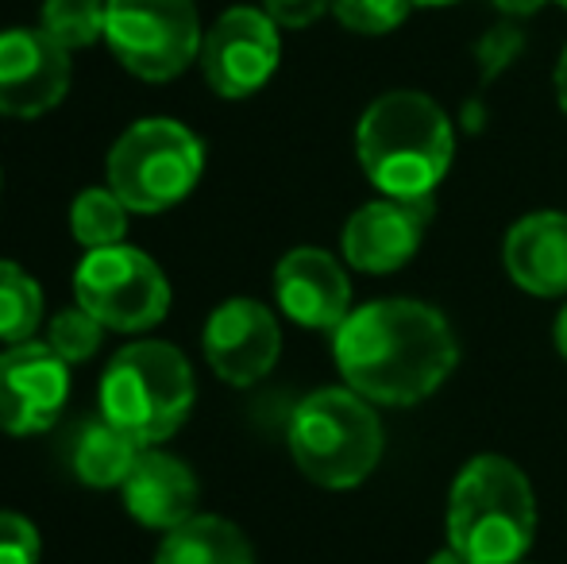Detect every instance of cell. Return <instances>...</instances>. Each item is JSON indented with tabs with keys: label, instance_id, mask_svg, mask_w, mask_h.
I'll use <instances>...</instances> for the list:
<instances>
[{
	"label": "cell",
	"instance_id": "cell-1",
	"mask_svg": "<svg viewBox=\"0 0 567 564\" xmlns=\"http://www.w3.org/2000/svg\"><path fill=\"white\" fill-rule=\"evenodd\" d=\"M332 352L351 391L382 407L429 399L460 360L449 317L410 298H382L351 309L332 332Z\"/></svg>",
	"mask_w": 567,
	"mask_h": 564
},
{
	"label": "cell",
	"instance_id": "cell-2",
	"mask_svg": "<svg viewBox=\"0 0 567 564\" xmlns=\"http://www.w3.org/2000/svg\"><path fill=\"white\" fill-rule=\"evenodd\" d=\"M355 151L386 197H433L455 155L452 121L425 93H386L359 121Z\"/></svg>",
	"mask_w": 567,
	"mask_h": 564
},
{
	"label": "cell",
	"instance_id": "cell-3",
	"mask_svg": "<svg viewBox=\"0 0 567 564\" xmlns=\"http://www.w3.org/2000/svg\"><path fill=\"white\" fill-rule=\"evenodd\" d=\"M537 537V495L506 457H475L449 495V545L467 564H517Z\"/></svg>",
	"mask_w": 567,
	"mask_h": 564
},
{
	"label": "cell",
	"instance_id": "cell-4",
	"mask_svg": "<svg viewBox=\"0 0 567 564\" xmlns=\"http://www.w3.org/2000/svg\"><path fill=\"white\" fill-rule=\"evenodd\" d=\"M194 399L197 387L189 360L166 340L120 348L101 376V414L143 449H155L178 433Z\"/></svg>",
	"mask_w": 567,
	"mask_h": 564
},
{
	"label": "cell",
	"instance_id": "cell-5",
	"mask_svg": "<svg viewBox=\"0 0 567 564\" xmlns=\"http://www.w3.org/2000/svg\"><path fill=\"white\" fill-rule=\"evenodd\" d=\"M286 441L301 475L329 491L359 488L382 460V422L351 387H329L301 399L290 414Z\"/></svg>",
	"mask_w": 567,
	"mask_h": 564
},
{
	"label": "cell",
	"instance_id": "cell-6",
	"mask_svg": "<svg viewBox=\"0 0 567 564\" xmlns=\"http://www.w3.org/2000/svg\"><path fill=\"white\" fill-rule=\"evenodd\" d=\"M205 171V147L186 124L147 116L135 121L109 151V189L132 213H163L189 197Z\"/></svg>",
	"mask_w": 567,
	"mask_h": 564
},
{
	"label": "cell",
	"instance_id": "cell-7",
	"mask_svg": "<svg viewBox=\"0 0 567 564\" xmlns=\"http://www.w3.org/2000/svg\"><path fill=\"white\" fill-rule=\"evenodd\" d=\"M194 0H105V43L127 74L171 82L202 54Z\"/></svg>",
	"mask_w": 567,
	"mask_h": 564
},
{
	"label": "cell",
	"instance_id": "cell-8",
	"mask_svg": "<svg viewBox=\"0 0 567 564\" xmlns=\"http://www.w3.org/2000/svg\"><path fill=\"white\" fill-rule=\"evenodd\" d=\"M74 298L105 329L143 332L166 317L171 286L147 252L113 244V248L85 252L74 271Z\"/></svg>",
	"mask_w": 567,
	"mask_h": 564
},
{
	"label": "cell",
	"instance_id": "cell-9",
	"mask_svg": "<svg viewBox=\"0 0 567 564\" xmlns=\"http://www.w3.org/2000/svg\"><path fill=\"white\" fill-rule=\"evenodd\" d=\"M278 23L262 8H228L202 39V70L213 93L228 101L251 98L278 70Z\"/></svg>",
	"mask_w": 567,
	"mask_h": 564
},
{
	"label": "cell",
	"instance_id": "cell-10",
	"mask_svg": "<svg viewBox=\"0 0 567 564\" xmlns=\"http://www.w3.org/2000/svg\"><path fill=\"white\" fill-rule=\"evenodd\" d=\"M70 399V363L51 345L23 340L0 352V429L8 437L43 433Z\"/></svg>",
	"mask_w": 567,
	"mask_h": 564
},
{
	"label": "cell",
	"instance_id": "cell-11",
	"mask_svg": "<svg viewBox=\"0 0 567 564\" xmlns=\"http://www.w3.org/2000/svg\"><path fill=\"white\" fill-rule=\"evenodd\" d=\"M70 90V51L43 28L0 31V113L43 116Z\"/></svg>",
	"mask_w": 567,
	"mask_h": 564
},
{
	"label": "cell",
	"instance_id": "cell-12",
	"mask_svg": "<svg viewBox=\"0 0 567 564\" xmlns=\"http://www.w3.org/2000/svg\"><path fill=\"white\" fill-rule=\"evenodd\" d=\"M433 209V197H379L363 205L343 225V259L367 275L398 271L417 256Z\"/></svg>",
	"mask_w": 567,
	"mask_h": 564
},
{
	"label": "cell",
	"instance_id": "cell-13",
	"mask_svg": "<svg viewBox=\"0 0 567 564\" xmlns=\"http://www.w3.org/2000/svg\"><path fill=\"white\" fill-rule=\"evenodd\" d=\"M282 332L262 301L231 298L205 321V360L231 387H251L278 363Z\"/></svg>",
	"mask_w": 567,
	"mask_h": 564
},
{
	"label": "cell",
	"instance_id": "cell-14",
	"mask_svg": "<svg viewBox=\"0 0 567 564\" xmlns=\"http://www.w3.org/2000/svg\"><path fill=\"white\" fill-rule=\"evenodd\" d=\"M278 306L306 329L337 332L351 314V283L343 267L321 248H293L275 267Z\"/></svg>",
	"mask_w": 567,
	"mask_h": 564
},
{
	"label": "cell",
	"instance_id": "cell-15",
	"mask_svg": "<svg viewBox=\"0 0 567 564\" xmlns=\"http://www.w3.org/2000/svg\"><path fill=\"white\" fill-rule=\"evenodd\" d=\"M509 279L525 294L560 298L567 294V213H529L506 233L502 244Z\"/></svg>",
	"mask_w": 567,
	"mask_h": 564
},
{
	"label": "cell",
	"instance_id": "cell-16",
	"mask_svg": "<svg viewBox=\"0 0 567 564\" xmlns=\"http://www.w3.org/2000/svg\"><path fill=\"white\" fill-rule=\"evenodd\" d=\"M124 506L140 526L174 530L194 519L197 480L178 457L158 449H143L132 475L124 480Z\"/></svg>",
	"mask_w": 567,
	"mask_h": 564
},
{
	"label": "cell",
	"instance_id": "cell-17",
	"mask_svg": "<svg viewBox=\"0 0 567 564\" xmlns=\"http://www.w3.org/2000/svg\"><path fill=\"white\" fill-rule=\"evenodd\" d=\"M155 564H255V550L228 519L194 514L182 526L166 530Z\"/></svg>",
	"mask_w": 567,
	"mask_h": 564
},
{
	"label": "cell",
	"instance_id": "cell-18",
	"mask_svg": "<svg viewBox=\"0 0 567 564\" xmlns=\"http://www.w3.org/2000/svg\"><path fill=\"white\" fill-rule=\"evenodd\" d=\"M140 452L143 444H135L124 429H116L105 414H97L78 425L74 449H70V468H74V475L85 488H124Z\"/></svg>",
	"mask_w": 567,
	"mask_h": 564
},
{
	"label": "cell",
	"instance_id": "cell-19",
	"mask_svg": "<svg viewBox=\"0 0 567 564\" xmlns=\"http://www.w3.org/2000/svg\"><path fill=\"white\" fill-rule=\"evenodd\" d=\"M127 205L109 186H90L70 205V233L82 248H113L127 233Z\"/></svg>",
	"mask_w": 567,
	"mask_h": 564
},
{
	"label": "cell",
	"instance_id": "cell-20",
	"mask_svg": "<svg viewBox=\"0 0 567 564\" xmlns=\"http://www.w3.org/2000/svg\"><path fill=\"white\" fill-rule=\"evenodd\" d=\"M43 321V290L12 259H0V340L23 345Z\"/></svg>",
	"mask_w": 567,
	"mask_h": 564
},
{
	"label": "cell",
	"instance_id": "cell-21",
	"mask_svg": "<svg viewBox=\"0 0 567 564\" xmlns=\"http://www.w3.org/2000/svg\"><path fill=\"white\" fill-rule=\"evenodd\" d=\"M39 28L66 51H82L105 39V0H47Z\"/></svg>",
	"mask_w": 567,
	"mask_h": 564
},
{
	"label": "cell",
	"instance_id": "cell-22",
	"mask_svg": "<svg viewBox=\"0 0 567 564\" xmlns=\"http://www.w3.org/2000/svg\"><path fill=\"white\" fill-rule=\"evenodd\" d=\"M101 340H105V325H101L93 314H85L82 306H70V309H62V314H54L51 329H47V345H51L66 363L93 360Z\"/></svg>",
	"mask_w": 567,
	"mask_h": 564
},
{
	"label": "cell",
	"instance_id": "cell-23",
	"mask_svg": "<svg viewBox=\"0 0 567 564\" xmlns=\"http://www.w3.org/2000/svg\"><path fill=\"white\" fill-rule=\"evenodd\" d=\"M413 0H332V12L348 31L359 35H386L410 16Z\"/></svg>",
	"mask_w": 567,
	"mask_h": 564
},
{
	"label": "cell",
	"instance_id": "cell-24",
	"mask_svg": "<svg viewBox=\"0 0 567 564\" xmlns=\"http://www.w3.org/2000/svg\"><path fill=\"white\" fill-rule=\"evenodd\" d=\"M39 534L23 514L0 511V564H39Z\"/></svg>",
	"mask_w": 567,
	"mask_h": 564
},
{
	"label": "cell",
	"instance_id": "cell-25",
	"mask_svg": "<svg viewBox=\"0 0 567 564\" xmlns=\"http://www.w3.org/2000/svg\"><path fill=\"white\" fill-rule=\"evenodd\" d=\"M332 8V0H262V12L278 23V28H309Z\"/></svg>",
	"mask_w": 567,
	"mask_h": 564
},
{
	"label": "cell",
	"instance_id": "cell-26",
	"mask_svg": "<svg viewBox=\"0 0 567 564\" xmlns=\"http://www.w3.org/2000/svg\"><path fill=\"white\" fill-rule=\"evenodd\" d=\"M494 4H498L502 12H509V16H533L540 4H545V0H494Z\"/></svg>",
	"mask_w": 567,
	"mask_h": 564
},
{
	"label": "cell",
	"instance_id": "cell-27",
	"mask_svg": "<svg viewBox=\"0 0 567 564\" xmlns=\"http://www.w3.org/2000/svg\"><path fill=\"white\" fill-rule=\"evenodd\" d=\"M556 101H560V109L567 113V47H564L560 62H556Z\"/></svg>",
	"mask_w": 567,
	"mask_h": 564
},
{
	"label": "cell",
	"instance_id": "cell-28",
	"mask_svg": "<svg viewBox=\"0 0 567 564\" xmlns=\"http://www.w3.org/2000/svg\"><path fill=\"white\" fill-rule=\"evenodd\" d=\"M553 337H556V348H560V356L567 360V306L560 309V317H556V329H553Z\"/></svg>",
	"mask_w": 567,
	"mask_h": 564
},
{
	"label": "cell",
	"instance_id": "cell-29",
	"mask_svg": "<svg viewBox=\"0 0 567 564\" xmlns=\"http://www.w3.org/2000/svg\"><path fill=\"white\" fill-rule=\"evenodd\" d=\"M429 564H467V561H463V557H460V553H455V550H452V545H449V550L433 553V557H429Z\"/></svg>",
	"mask_w": 567,
	"mask_h": 564
},
{
	"label": "cell",
	"instance_id": "cell-30",
	"mask_svg": "<svg viewBox=\"0 0 567 564\" xmlns=\"http://www.w3.org/2000/svg\"><path fill=\"white\" fill-rule=\"evenodd\" d=\"M413 4H425V8H436V4H455V0H413Z\"/></svg>",
	"mask_w": 567,
	"mask_h": 564
},
{
	"label": "cell",
	"instance_id": "cell-31",
	"mask_svg": "<svg viewBox=\"0 0 567 564\" xmlns=\"http://www.w3.org/2000/svg\"><path fill=\"white\" fill-rule=\"evenodd\" d=\"M556 4H564V8H567V0H556Z\"/></svg>",
	"mask_w": 567,
	"mask_h": 564
},
{
	"label": "cell",
	"instance_id": "cell-32",
	"mask_svg": "<svg viewBox=\"0 0 567 564\" xmlns=\"http://www.w3.org/2000/svg\"><path fill=\"white\" fill-rule=\"evenodd\" d=\"M517 564H522V561H517Z\"/></svg>",
	"mask_w": 567,
	"mask_h": 564
}]
</instances>
